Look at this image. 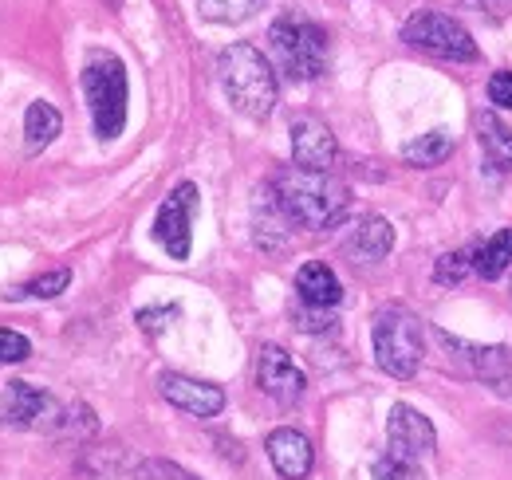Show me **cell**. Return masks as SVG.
<instances>
[{
	"instance_id": "obj_1",
	"label": "cell",
	"mask_w": 512,
	"mask_h": 480,
	"mask_svg": "<svg viewBox=\"0 0 512 480\" xmlns=\"http://www.w3.org/2000/svg\"><path fill=\"white\" fill-rule=\"evenodd\" d=\"M272 201L288 225H300L312 233L335 229L351 213L347 181L323 174V170H304V166H288L272 178Z\"/></svg>"
},
{
	"instance_id": "obj_2",
	"label": "cell",
	"mask_w": 512,
	"mask_h": 480,
	"mask_svg": "<svg viewBox=\"0 0 512 480\" xmlns=\"http://www.w3.org/2000/svg\"><path fill=\"white\" fill-rule=\"evenodd\" d=\"M217 75H221V87L229 95V103L249 115V119H268L276 111V71L272 63L256 52L253 44H229L221 56H217Z\"/></svg>"
},
{
	"instance_id": "obj_3",
	"label": "cell",
	"mask_w": 512,
	"mask_h": 480,
	"mask_svg": "<svg viewBox=\"0 0 512 480\" xmlns=\"http://www.w3.org/2000/svg\"><path fill=\"white\" fill-rule=\"evenodd\" d=\"M371 343H375V359L390 378H414L422 359H426L422 319L402 303H390L375 315Z\"/></svg>"
},
{
	"instance_id": "obj_4",
	"label": "cell",
	"mask_w": 512,
	"mask_h": 480,
	"mask_svg": "<svg viewBox=\"0 0 512 480\" xmlns=\"http://www.w3.org/2000/svg\"><path fill=\"white\" fill-rule=\"evenodd\" d=\"M83 95L95 119V134L103 142L119 138L127 126V71L115 56H91L83 67Z\"/></svg>"
},
{
	"instance_id": "obj_5",
	"label": "cell",
	"mask_w": 512,
	"mask_h": 480,
	"mask_svg": "<svg viewBox=\"0 0 512 480\" xmlns=\"http://www.w3.org/2000/svg\"><path fill=\"white\" fill-rule=\"evenodd\" d=\"M268 40H272V56L280 63V71H288L292 79H320L327 71V32L308 16H296V12L280 16Z\"/></svg>"
},
{
	"instance_id": "obj_6",
	"label": "cell",
	"mask_w": 512,
	"mask_h": 480,
	"mask_svg": "<svg viewBox=\"0 0 512 480\" xmlns=\"http://www.w3.org/2000/svg\"><path fill=\"white\" fill-rule=\"evenodd\" d=\"M402 40L418 52H430L438 60L453 63H473L477 60V44L473 36L453 20L446 12H434V8H418L406 24H402Z\"/></svg>"
},
{
	"instance_id": "obj_7",
	"label": "cell",
	"mask_w": 512,
	"mask_h": 480,
	"mask_svg": "<svg viewBox=\"0 0 512 480\" xmlns=\"http://www.w3.org/2000/svg\"><path fill=\"white\" fill-rule=\"evenodd\" d=\"M434 339L442 343V351L449 355V362L477 378V382H489L493 390L512 394V351L509 347H485V343H469V339H453L446 331H434Z\"/></svg>"
},
{
	"instance_id": "obj_8",
	"label": "cell",
	"mask_w": 512,
	"mask_h": 480,
	"mask_svg": "<svg viewBox=\"0 0 512 480\" xmlns=\"http://www.w3.org/2000/svg\"><path fill=\"white\" fill-rule=\"evenodd\" d=\"M193 209H197V189L190 181H182L158 209L154 217V240L174 256V260H190L193 248Z\"/></svg>"
},
{
	"instance_id": "obj_9",
	"label": "cell",
	"mask_w": 512,
	"mask_h": 480,
	"mask_svg": "<svg viewBox=\"0 0 512 480\" xmlns=\"http://www.w3.org/2000/svg\"><path fill=\"white\" fill-rule=\"evenodd\" d=\"M256 386H260L272 402L292 406V402H300V398H304L308 378H304V370L296 366V359H292L284 347L264 343V347H260V355H256Z\"/></svg>"
},
{
	"instance_id": "obj_10",
	"label": "cell",
	"mask_w": 512,
	"mask_h": 480,
	"mask_svg": "<svg viewBox=\"0 0 512 480\" xmlns=\"http://www.w3.org/2000/svg\"><path fill=\"white\" fill-rule=\"evenodd\" d=\"M386 437H390V457H402V461H422L434 453L438 445V433H434V421L426 418L422 410L398 402L386 418Z\"/></svg>"
},
{
	"instance_id": "obj_11",
	"label": "cell",
	"mask_w": 512,
	"mask_h": 480,
	"mask_svg": "<svg viewBox=\"0 0 512 480\" xmlns=\"http://www.w3.org/2000/svg\"><path fill=\"white\" fill-rule=\"evenodd\" d=\"M0 425H12V429L60 425V406L32 382H8L0 390Z\"/></svg>"
},
{
	"instance_id": "obj_12",
	"label": "cell",
	"mask_w": 512,
	"mask_h": 480,
	"mask_svg": "<svg viewBox=\"0 0 512 480\" xmlns=\"http://www.w3.org/2000/svg\"><path fill=\"white\" fill-rule=\"evenodd\" d=\"M292 158L296 166L304 170H323L331 174L335 158H339V146H335V134L320 115H296L292 119Z\"/></svg>"
},
{
	"instance_id": "obj_13",
	"label": "cell",
	"mask_w": 512,
	"mask_h": 480,
	"mask_svg": "<svg viewBox=\"0 0 512 480\" xmlns=\"http://www.w3.org/2000/svg\"><path fill=\"white\" fill-rule=\"evenodd\" d=\"M162 398L178 410H186L190 418H217L225 410V394L221 386H209L190 374H162Z\"/></svg>"
},
{
	"instance_id": "obj_14",
	"label": "cell",
	"mask_w": 512,
	"mask_h": 480,
	"mask_svg": "<svg viewBox=\"0 0 512 480\" xmlns=\"http://www.w3.org/2000/svg\"><path fill=\"white\" fill-rule=\"evenodd\" d=\"M268 461H272V469L284 480H304L312 473L316 453H312V441L300 429H288L284 425V429H272L268 433Z\"/></svg>"
},
{
	"instance_id": "obj_15",
	"label": "cell",
	"mask_w": 512,
	"mask_h": 480,
	"mask_svg": "<svg viewBox=\"0 0 512 480\" xmlns=\"http://www.w3.org/2000/svg\"><path fill=\"white\" fill-rule=\"evenodd\" d=\"M296 292H300V303H308V307H339L343 300V284H339V276L323 264V260H308L300 272H296Z\"/></svg>"
},
{
	"instance_id": "obj_16",
	"label": "cell",
	"mask_w": 512,
	"mask_h": 480,
	"mask_svg": "<svg viewBox=\"0 0 512 480\" xmlns=\"http://www.w3.org/2000/svg\"><path fill=\"white\" fill-rule=\"evenodd\" d=\"M390 248H394V229L386 217L359 221V229L347 240V252L355 256V264H379L383 256H390Z\"/></svg>"
},
{
	"instance_id": "obj_17",
	"label": "cell",
	"mask_w": 512,
	"mask_h": 480,
	"mask_svg": "<svg viewBox=\"0 0 512 480\" xmlns=\"http://www.w3.org/2000/svg\"><path fill=\"white\" fill-rule=\"evenodd\" d=\"M473 130H477V142L485 146L489 162H493L497 170H509L512 174V130L509 126L497 119L493 111H481V115H473Z\"/></svg>"
},
{
	"instance_id": "obj_18",
	"label": "cell",
	"mask_w": 512,
	"mask_h": 480,
	"mask_svg": "<svg viewBox=\"0 0 512 480\" xmlns=\"http://www.w3.org/2000/svg\"><path fill=\"white\" fill-rule=\"evenodd\" d=\"M473 264H477V276L481 280H497L512 268V229H501L489 240L473 244Z\"/></svg>"
},
{
	"instance_id": "obj_19",
	"label": "cell",
	"mask_w": 512,
	"mask_h": 480,
	"mask_svg": "<svg viewBox=\"0 0 512 480\" xmlns=\"http://www.w3.org/2000/svg\"><path fill=\"white\" fill-rule=\"evenodd\" d=\"M60 111L52 107V103H44V99H36V103H28V115H24V134H28V150H44L48 142H56V134H60Z\"/></svg>"
},
{
	"instance_id": "obj_20",
	"label": "cell",
	"mask_w": 512,
	"mask_h": 480,
	"mask_svg": "<svg viewBox=\"0 0 512 480\" xmlns=\"http://www.w3.org/2000/svg\"><path fill=\"white\" fill-rule=\"evenodd\" d=\"M449 154H453V138H449L446 130H434V134H422V138H414V142H406L402 146V158L410 162V166H442Z\"/></svg>"
},
{
	"instance_id": "obj_21",
	"label": "cell",
	"mask_w": 512,
	"mask_h": 480,
	"mask_svg": "<svg viewBox=\"0 0 512 480\" xmlns=\"http://www.w3.org/2000/svg\"><path fill=\"white\" fill-rule=\"evenodd\" d=\"M260 4L264 0H197L201 16L213 20V24H241V20L260 12Z\"/></svg>"
},
{
	"instance_id": "obj_22",
	"label": "cell",
	"mask_w": 512,
	"mask_h": 480,
	"mask_svg": "<svg viewBox=\"0 0 512 480\" xmlns=\"http://www.w3.org/2000/svg\"><path fill=\"white\" fill-rule=\"evenodd\" d=\"M473 272H477V264H473V248L446 252V256L434 264V280H438V284H446V288H457V284H465Z\"/></svg>"
},
{
	"instance_id": "obj_23",
	"label": "cell",
	"mask_w": 512,
	"mask_h": 480,
	"mask_svg": "<svg viewBox=\"0 0 512 480\" xmlns=\"http://www.w3.org/2000/svg\"><path fill=\"white\" fill-rule=\"evenodd\" d=\"M67 284H71V272H67V268H52V272L36 276L32 284L16 288V292H12V300H24V296H36V300H56L60 292H67Z\"/></svg>"
},
{
	"instance_id": "obj_24",
	"label": "cell",
	"mask_w": 512,
	"mask_h": 480,
	"mask_svg": "<svg viewBox=\"0 0 512 480\" xmlns=\"http://www.w3.org/2000/svg\"><path fill=\"white\" fill-rule=\"evenodd\" d=\"M371 473H375V480H426L414 461H402V457H379Z\"/></svg>"
},
{
	"instance_id": "obj_25",
	"label": "cell",
	"mask_w": 512,
	"mask_h": 480,
	"mask_svg": "<svg viewBox=\"0 0 512 480\" xmlns=\"http://www.w3.org/2000/svg\"><path fill=\"white\" fill-rule=\"evenodd\" d=\"M138 480H197L190 469L174 465V461H146L138 465Z\"/></svg>"
},
{
	"instance_id": "obj_26",
	"label": "cell",
	"mask_w": 512,
	"mask_h": 480,
	"mask_svg": "<svg viewBox=\"0 0 512 480\" xmlns=\"http://www.w3.org/2000/svg\"><path fill=\"white\" fill-rule=\"evenodd\" d=\"M28 355H32V343L20 331L0 327V362H24Z\"/></svg>"
},
{
	"instance_id": "obj_27",
	"label": "cell",
	"mask_w": 512,
	"mask_h": 480,
	"mask_svg": "<svg viewBox=\"0 0 512 480\" xmlns=\"http://www.w3.org/2000/svg\"><path fill=\"white\" fill-rule=\"evenodd\" d=\"M331 323H335V315H331L327 307H308V303H304V307L296 311V327H300V331H312V335H316V331H331Z\"/></svg>"
},
{
	"instance_id": "obj_28",
	"label": "cell",
	"mask_w": 512,
	"mask_h": 480,
	"mask_svg": "<svg viewBox=\"0 0 512 480\" xmlns=\"http://www.w3.org/2000/svg\"><path fill=\"white\" fill-rule=\"evenodd\" d=\"M489 99H493V107L512 111V71H493V79H489Z\"/></svg>"
},
{
	"instance_id": "obj_29",
	"label": "cell",
	"mask_w": 512,
	"mask_h": 480,
	"mask_svg": "<svg viewBox=\"0 0 512 480\" xmlns=\"http://www.w3.org/2000/svg\"><path fill=\"white\" fill-rule=\"evenodd\" d=\"M174 315H178V307H146V311H138V327L150 331V335H158Z\"/></svg>"
},
{
	"instance_id": "obj_30",
	"label": "cell",
	"mask_w": 512,
	"mask_h": 480,
	"mask_svg": "<svg viewBox=\"0 0 512 480\" xmlns=\"http://www.w3.org/2000/svg\"><path fill=\"white\" fill-rule=\"evenodd\" d=\"M465 8H473V12H485V16L501 20V16H509L512 12V0H465Z\"/></svg>"
},
{
	"instance_id": "obj_31",
	"label": "cell",
	"mask_w": 512,
	"mask_h": 480,
	"mask_svg": "<svg viewBox=\"0 0 512 480\" xmlns=\"http://www.w3.org/2000/svg\"><path fill=\"white\" fill-rule=\"evenodd\" d=\"M509 292H512V284H509Z\"/></svg>"
}]
</instances>
